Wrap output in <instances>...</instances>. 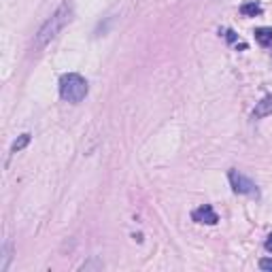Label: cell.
<instances>
[{
    "mask_svg": "<svg viewBox=\"0 0 272 272\" xmlns=\"http://www.w3.org/2000/svg\"><path fill=\"white\" fill-rule=\"evenodd\" d=\"M70 19H73V6H70L68 2H62L58 9H55V13L43 23L41 28H38V32L34 34L32 51H41V49H45V47L49 45L64 28L68 26Z\"/></svg>",
    "mask_w": 272,
    "mask_h": 272,
    "instance_id": "6da1fadb",
    "label": "cell"
},
{
    "mask_svg": "<svg viewBox=\"0 0 272 272\" xmlns=\"http://www.w3.org/2000/svg\"><path fill=\"white\" fill-rule=\"evenodd\" d=\"M13 247L9 241H4L2 243V249H0V272H6V268H9V264H11V258H13Z\"/></svg>",
    "mask_w": 272,
    "mask_h": 272,
    "instance_id": "8992f818",
    "label": "cell"
},
{
    "mask_svg": "<svg viewBox=\"0 0 272 272\" xmlns=\"http://www.w3.org/2000/svg\"><path fill=\"white\" fill-rule=\"evenodd\" d=\"M260 268H262V270H272V260H270V258L262 260V262H260Z\"/></svg>",
    "mask_w": 272,
    "mask_h": 272,
    "instance_id": "7c38bea8",
    "label": "cell"
},
{
    "mask_svg": "<svg viewBox=\"0 0 272 272\" xmlns=\"http://www.w3.org/2000/svg\"><path fill=\"white\" fill-rule=\"evenodd\" d=\"M228 179H230V185H232V189H234L236 194L253 196V198H258V196H260L258 185H255V183H253L249 177H245L243 172H238V170H230V172H228Z\"/></svg>",
    "mask_w": 272,
    "mask_h": 272,
    "instance_id": "3957f363",
    "label": "cell"
},
{
    "mask_svg": "<svg viewBox=\"0 0 272 272\" xmlns=\"http://www.w3.org/2000/svg\"><path fill=\"white\" fill-rule=\"evenodd\" d=\"M255 41H258L262 47L272 45V28H255Z\"/></svg>",
    "mask_w": 272,
    "mask_h": 272,
    "instance_id": "52a82bcc",
    "label": "cell"
},
{
    "mask_svg": "<svg viewBox=\"0 0 272 272\" xmlns=\"http://www.w3.org/2000/svg\"><path fill=\"white\" fill-rule=\"evenodd\" d=\"M272 115V96H264V98L258 102V107L253 109V119H262V117H268Z\"/></svg>",
    "mask_w": 272,
    "mask_h": 272,
    "instance_id": "5b68a950",
    "label": "cell"
},
{
    "mask_svg": "<svg viewBox=\"0 0 272 272\" xmlns=\"http://www.w3.org/2000/svg\"><path fill=\"white\" fill-rule=\"evenodd\" d=\"M102 268H105V264H102L100 260H92V262L81 264V268L79 270H102Z\"/></svg>",
    "mask_w": 272,
    "mask_h": 272,
    "instance_id": "30bf717a",
    "label": "cell"
},
{
    "mask_svg": "<svg viewBox=\"0 0 272 272\" xmlns=\"http://www.w3.org/2000/svg\"><path fill=\"white\" fill-rule=\"evenodd\" d=\"M264 247H266V251H270V253H272V234L266 238V243H264Z\"/></svg>",
    "mask_w": 272,
    "mask_h": 272,
    "instance_id": "4fadbf2b",
    "label": "cell"
},
{
    "mask_svg": "<svg viewBox=\"0 0 272 272\" xmlns=\"http://www.w3.org/2000/svg\"><path fill=\"white\" fill-rule=\"evenodd\" d=\"M191 219L196 223H206V226H215V223L219 221V215L215 213V209L211 204H202L200 209H196L191 213Z\"/></svg>",
    "mask_w": 272,
    "mask_h": 272,
    "instance_id": "277c9868",
    "label": "cell"
},
{
    "mask_svg": "<svg viewBox=\"0 0 272 272\" xmlns=\"http://www.w3.org/2000/svg\"><path fill=\"white\" fill-rule=\"evenodd\" d=\"M87 92H90V85H87V81L81 75L68 73V75L60 77V96H62V100L70 102V105H79L81 100H85Z\"/></svg>",
    "mask_w": 272,
    "mask_h": 272,
    "instance_id": "7a4b0ae2",
    "label": "cell"
},
{
    "mask_svg": "<svg viewBox=\"0 0 272 272\" xmlns=\"http://www.w3.org/2000/svg\"><path fill=\"white\" fill-rule=\"evenodd\" d=\"M30 145V134H21V136H17V140L11 145V153H19L21 149H26Z\"/></svg>",
    "mask_w": 272,
    "mask_h": 272,
    "instance_id": "9c48e42d",
    "label": "cell"
},
{
    "mask_svg": "<svg viewBox=\"0 0 272 272\" xmlns=\"http://www.w3.org/2000/svg\"><path fill=\"white\" fill-rule=\"evenodd\" d=\"M221 32H223V36L228 38V43H232V45H238V36H236V32H234V30H230V28H223Z\"/></svg>",
    "mask_w": 272,
    "mask_h": 272,
    "instance_id": "8fae6325",
    "label": "cell"
},
{
    "mask_svg": "<svg viewBox=\"0 0 272 272\" xmlns=\"http://www.w3.org/2000/svg\"><path fill=\"white\" fill-rule=\"evenodd\" d=\"M262 4L260 2H245L243 6H241V15H245V17H258V15H262Z\"/></svg>",
    "mask_w": 272,
    "mask_h": 272,
    "instance_id": "ba28073f",
    "label": "cell"
}]
</instances>
